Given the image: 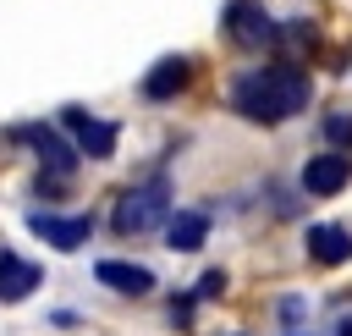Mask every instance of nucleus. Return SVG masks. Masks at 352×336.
<instances>
[{
	"label": "nucleus",
	"instance_id": "obj_6",
	"mask_svg": "<svg viewBox=\"0 0 352 336\" xmlns=\"http://www.w3.org/2000/svg\"><path fill=\"white\" fill-rule=\"evenodd\" d=\"M16 138H22V143H28V149H33V154L50 165V171H60V176H66V171H77V149H72V143H66L55 127L22 121V127H16Z\"/></svg>",
	"mask_w": 352,
	"mask_h": 336
},
{
	"label": "nucleus",
	"instance_id": "obj_10",
	"mask_svg": "<svg viewBox=\"0 0 352 336\" xmlns=\"http://www.w3.org/2000/svg\"><path fill=\"white\" fill-rule=\"evenodd\" d=\"M94 275H99L110 292H126V297H143V292H154V270H143V264H126V259H99V264H94Z\"/></svg>",
	"mask_w": 352,
	"mask_h": 336
},
{
	"label": "nucleus",
	"instance_id": "obj_1",
	"mask_svg": "<svg viewBox=\"0 0 352 336\" xmlns=\"http://www.w3.org/2000/svg\"><path fill=\"white\" fill-rule=\"evenodd\" d=\"M231 105L248 121L275 127V121H286V116H297L308 105V77L297 66H253V72H242L231 83Z\"/></svg>",
	"mask_w": 352,
	"mask_h": 336
},
{
	"label": "nucleus",
	"instance_id": "obj_15",
	"mask_svg": "<svg viewBox=\"0 0 352 336\" xmlns=\"http://www.w3.org/2000/svg\"><path fill=\"white\" fill-rule=\"evenodd\" d=\"M336 336H352V319H341V325H336Z\"/></svg>",
	"mask_w": 352,
	"mask_h": 336
},
{
	"label": "nucleus",
	"instance_id": "obj_3",
	"mask_svg": "<svg viewBox=\"0 0 352 336\" xmlns=\"http://www.w3.org/2000/svg\"><path fill=\"white\" fill-rule=\"evenodd\" d=\"M60 127L77 138V154H88V160H110L116 154V121H99L82 105H66L60 110Z\"/></svg>",
	"mask_w": 352,
	"mask_h": 336
},
{
	"label": "nucleus",
	"instance_id": "obj_13",
	"mask_svg": "<svg viewBox=\"0 0 352 336\" xmlns=\"http://www.w3.org/2000/svg\"><path fill=\"white\" fill-rule=\"evenodd\" d=\"M324 138H330L336 149H352V116H346V110H336V116H324Z\"/></svg>",
	"mask_w": 352,
	"mask_h": 336
},
{
	"label": "nucleus",
	"instance_id": "obj_11",
	"mask_svg": "<svg viewBox=\"0 0 352 336\" xmlns=\"http://www.w3.org/2000/svg\"><path fill=\"white\" fill-rule=\"evenodd\" d=\"M308 259L314 264H346L352 259V231L346 226H308Z\"/></svg>",
	"mask_w": 352,
	"mask_h": 336
},
{
	"label": "nucleus",
	"instance_id": "obj_4",
	"mask_svg": "<svg viewBox=\"0 0 352 336\" xmlns=\"http://www.w3.org/2000/svg\"><path fill=\"white\" fill-rule=\"evenodd\" d=\"M346 182H352V154H346V149L314 154V160L302 165V187H308L314 198H330V193H341Z\"/></svg>",
	"mask_w": 352,
	"mask_h": 336
},
{
	"label": "nucleus",
	"instance_id": "obj_8",
	"mask_svg": "<svg viewBox=\"0 0 352 336\" xmlns=\"http://www.w3.org/2000/svg\"><path fill=\"white\" fill-rule=\"evenodd\" d=\"M187 83H192V61H187V55H165V61H154V66H148L143 94H148V99H176Z\"/></svg>",
	"mask_w": 352,
	"mask_h": 336
},
{
	"label": "nucleus",
	"instance_id": "obj_12",
	"mask_svg": "<svg viewBox=\"0 0 352 336\" xmlns=\"http://www.w3.org/2000/svg\"><path fill=\"white\" fill-rule=\"evenodd\" d=\"M165 237H170L176 253H192V248H204V237H209V215H204V209H182V215H170Z\"/></svg>",
	"mask_w": 352,
	"mask_h": 336
},
{
	"label": "nucleus",
	"instance_id": "obj_7",
	"mask_svg": "<svg viewBox=\"0 0 352 336\" xmlns=\"http://www.w3.org/2000/svg\"><path fill=\"white\" fill-rule=\"evenodd\" d=\"M38 281H44V270H38L33 259H22V253L0 248V303H22Z\"/></svg>",
	"mask_w": 352,
	"mask_h": 336
},
{
	"label": "nucleus",
	"instance_id": "obj_9",
	"mask_svg": "<svg viewBox=\"0 0 352 336\" xmlns=\"http://www.w3.org/2000/svg\"><path fill=\"white\" fill-rule=\"evenodd\" d=\"M226 28H231L236 44H270V39H275V22H270L258 6H248V0H231V6H226Z\"/></svg>",
	"mask_w": 352,
	"mask_h": 336
},
{
	"label": "nucleus",
	"instance_id": "obj_14",
	"mask_svg": "<svg viewBox=\"0 0 352 336\" xmlns=\"http://www.w3.org/2000/svg\"><path fill=\"white\" fill-rule=\"evenodd\" d=\"M226 292V270H209L204 281H198V297H220Z\"/></svg>",
	"mask_w": 352,
	"mask_h": 336
},
{
	"label": "nucleus",
	"instance_id": "obj_2",
	"mask_svg": "<svg viewBox=\"0 0 352 336\" xmlns=\"http://www.w3.org/2000/svg\"><path fill=\"white\" fill-rule=\"evenodd\" d=\"M165 209H170V187H165V176H154V182L121 193V204H116V231H121V237H143V231H154V226L165 220Z\"/></svg>",
	"mask_w": 352,
	"mask_h": 336
},
{
	"label": "nucleus",
	"instance_id": "obj_5",
	"mask_svg": "<svg viewBox=\"0 0 352 336\" xmlns=\"http://www.w3.org/2000/svg\"><path fill=\"white\" fill-rule=\"evenodd\" d=\"M28 226H33L50 248H60V253H77V248L88 242V231H94V220H88V215H50V209L28 215Z\"/></svg>",
	"mask_w": 352,
	"mask_h": 336
}]
</instances>
